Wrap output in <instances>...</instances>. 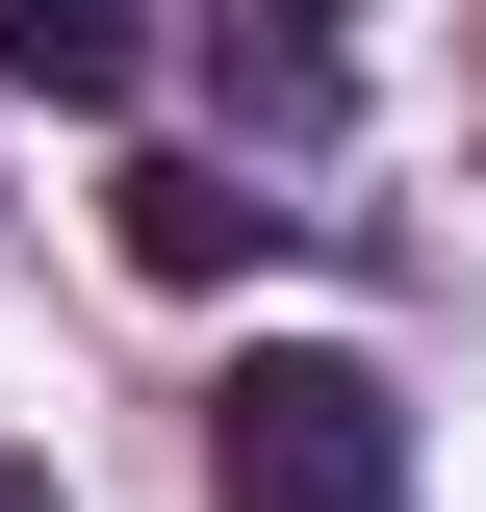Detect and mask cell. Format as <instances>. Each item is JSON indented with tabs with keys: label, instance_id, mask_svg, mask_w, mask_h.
<instances>
[{
	"label": "cell",
	"instance_id": "7a4b0ae2",
	"mask_svg": "<svg viewBox=\"0 0 486 512\" xmlns=\"http://www.w3.org/2000/svg\"><path fill=\"white\" fill-rule=\"evenodd\" d=\"M128 256H154V282H231V256H282V205H256L231 154H154V180H128Z\"/></svg>",
	"mask_w": 486,
	"mask_h": 512
},
{
	"label": "cell",
	"instance_id": "3957f363",
	"mask_svg": "<svg viewBox=\"0 0 486 512\" xmlns=\"http://www.w3.org/2000/svg\"><path fill=\"white\" fill-rule=\"evenodd\" d=\"M0 77H26V103H128L154 26H128V0H0Z\"/></svg>",
	"mask_w": 486,
	"mask_h": 512
},
{
	"label": "cell",
	"instance_id": "277c9868",
	"mask_svg": "<svg viewBox=\"0 0 486 512\" xmlns=\"http://www.w3.org/2000/svg\"><path fill=\"white\" fill-rule=\"evenodd\" d=\"M0 512H52V461H26V436H0Z\"/></svg>",
	"mask_w": 486,
	"mask_h": 512
},
{
	"label": "cell",
	"instance_id": "6da1fadb",
	"mask_svg": "<svg viewBox=\"0 0 486 512\" xmlns=\"http://www.w3.org/2000/svg\"><path fill=\"white\" fill-rule=\"evenodd\" d=\"M205 512H410V384L333 333H256L205 384Z\"/></svg>",
	"mask_w": 486,
	"mask_h": 512
}]
</instances>
